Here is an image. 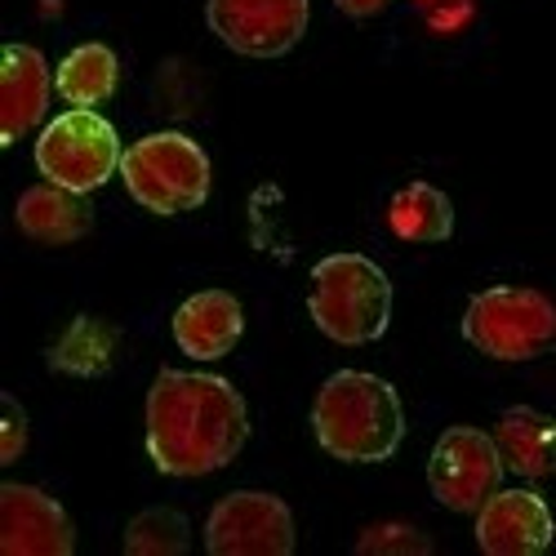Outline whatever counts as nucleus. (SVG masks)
I'll return each mask as SVG.
<instances>
[{"label":"nucleus","mask_w":556,"mask_h":556,"mask_svg":"<svg viewBox=\"0 0 556 556\" xmlns=\"http://www.w3.org/2000/svg\"><path fill=\"white\" fill-rule=\"evenodd\" d=\"M23 445H27V414H23V405L5 392L0 396V463H10L23 454Z\"/></svg>","instance_id":"21"},{"label":"nucleus","mask_w":556,"mask_h":556,"mask_svg":"<svg viewBox=\"0 0 556 556\" xmlns=\"http://www.w3.org/2000/svg\"><path fill=\"white\" fill-rule=\"evenodd\" d=\"M503 458L494 432L481 428H445L432 458H428V485L432 498L450 513H477V507L498 490Z\"/></svg>","instance_id":"8"},{"label":"nucleus","mask_w":556,"mask_h":556,"mask_svg":"<svg viewBox=\"0 0 556 556\" xmlns=\"http://www.w3.org/2000/svg\"><path fill=\"white\" fill-rule=\"evenodd\" d=\"M205 547L214 556H290L294 552L290 503L263 490H237L218 498L205 521Z\"/></svg>","instance_id":"7"},{"label":"nucleus","mask_w":556,"mask_h":556,"mask_svg":"<svg viewBox=\"0 0 556 556\" xmlns=\"http://www.w3.org/2000/svg\"><path fill=\"white\" fill-rule=\"evenodd\" d=\"M116 85H121V63L99 40L76 45L54 72V89H59V99L67 108H89L94 112L99 103H108L116 94Z\"/></svg>","instance_id":"16"},{"label":"nucleus","mask_w":556,"mask_h":556,"mask_svg":"<svg viewBox=\"0 0 556 556\" xmlns=\"http://www.w3.org/2000/svg\"><path fill=\"white\" fill-rule=\"evenodd\" d=\"M312 432L320 450L343 463H383L405 441V409L388 379L365 369H339L316 392Z\"/></svg>","instance_id":"2"},{"label":"nucleus","mask_w":556,"mask_h":556,"mask_svg":"<svg viewBox=\"0 0 556 556\" xmlns=\"http://www.w3.org/2000/svg\"><path fill=\"white\" fill-rule=\"evenodd\" d=\"M54 76L31 45H5L0 59V143H18L50 108Z\"/></svg>","instance_id":"12"},{"label":"nucleus","mask_w":556,"mask_h":556,"mask_svg":"<svg viewBox=\"0 0 556 556\" xmlns=\"http://www.w3.org/2000/svg\"><path fill=\"white\" fill-rule=\"evenodd\" d=\"M388 227L392 237L409 245H437V241H450L454 231V205L432 182H405L388 205Z\"/></svg>","instance_id":"17"},{"label":"nucleus","mask_w":556,"mask_h":556,"mask_svg":"<svg viewBox=\"0 0 556 556\" xmlns=\"http://www.w3.org/2000/svg\"><path fill=\"white\" fill-rule=\"evenodd\" d=\"M361 552H428L432 539L414 526H401V521H388V526H375L356 539Z\"/></svg>","instance_id":"20"},{"label":"nucleus","mask_w":556,"mask_h":556,"mask_svg":"<svg viewBox=\"0 0 556 556\" xmlns=\"http://www.w3.org/2000/svg\"><path fill=\"white\" fill-rule=\"evenodd\" d=\"M76 530L63 503L36 485H0V552L5 556H72Z\"/></svg>","instance_id":"10"},{"label":"nucleus","mask_w":556,"mask_h":556,"mask_svg":"<svg viewBox=\"0 0 556 556\" xmlns=\"http://www.w3.org/2000/svg\"><path fill=\"white\" fill-rule=\"evenodd\" d=\"M245 334V312L237 294L227 290H201L174 312V343L192 361H218Z\"/></svg>","instance_id":"13"},{"label":"nucleus","mask_w":556,"mask_h":556,"mask_svg":"<svg viewBox=\"0 0 556 556\" xmlns=\"http://www.w3.org/2000/svg\"><path fill=\"white\" fill-rule=\"evenodd\" d=\"M121 178L129 197L152 214H188L210 197V156L197 138L161 129L125 148Z\"/></svg>","instance_id":"4"},{"label":"nucleus","mask_w":556,"mask_h":556,"mask_svg":"<svg viewBox=\"0 0 556 556\" xmlns=\"http://www.w3.org/2000/svg\"><path fill=\"white\" fill-rule=\"evenodd\" d=\"M494 445L507 472L521 481H543L556 472V419L530 405H513L498 414L494 424Z\"/></svg>","instance_id":"14"},{"label":"nucleus","mask_w":556,"mask_h":556,"mask_svg":"<svg viewBox=\"0 0 556 556\" xmlns=\"http://www.w3.org/2000/svg\"><path fill=\"white\" fill-rule=\"evenodd\" d=\"M112 352H116V330L103 326V320H94V316H80L76 326L54 343L50 365L63 369V375L89 379V375H103V369L112 365Z\"/></svg>","instance_id":"18"},{"label":"nucleus","mask_w":556,"mask_h":556,"mask_svg":"<svg viewBox=\"0 0 556 556\" xmlns=\"http://www.w3.org/2000/svg\"><path fill=\"white\" fill-rule=\"evenodd\" d=\"M307 312L316 330L343 348L375 343L392 320V281L365 254H330L312 267Z\"/></svg>","instance_id":"3"},{"label":"nucleus","mask_w":556,"mask_h":556,"mask_svg":"<svg viewBox=\"0 0 556 556\" xmlns=\"http://www.w3.org/2000/svg\"><path fill=\"white\" fill-rule=\"evenodd\" d=\"M188 547H192V526L174 507H148L125 530L129 556H182Z\"/></svg>","instance_id":"19"},{"label":"nucleus","mask_w":556,"mask_h":556,"mask_svg":"<svg viewBox=\"0 0 556 556\" xmlns=\"http://www.w3.org/2000/svg\"><path fill=\"white\" fill-rule=\"evenodd\" d=\"M250 441L245 396L218 375L161 369L148 392V454L165 477H210Z\"/></svg>","instance_id":"1"},{"label":"nucleus","mask_w":556,"mask_h":556,"mask_svg":"<svg viewBox=\"0 0 556 556\" xmlns=\"http://www.w3.org/2000/svg\"><path fill=\"white\" fill-rule=\"evenodd\" d=\"M552 534V507L534 490H494L477 507V543L485 556H534Z\"/></svg>","instance_id":"11"},{"label":"nucleus","mask_w":556,"mask_h":556,"mask_svg":"<svg viewBox=\"0 0 556 556\" xmlns=\"http://www.w3.org/2000/svg\"><path fill=\"white\" fill-rule=\"evenodd\" d=\"M307 0H205L210 31L245 59H281L307 31Z\"/></svg>","instance_id":"9"},{"label":"nucleus","mask_w":556,"mask_h":556,"mask_svg":"<svg viewBox=\"0 0 556 556\" xmlns=\"http://www.w3.org/2000/svg\"><path fill=\"white\" fill-rule=\"evenodd\" d=\"M463 339L490 361H534L556 352V303L526 286L481 290L463 312Z\"/></svg>","instance_id":"5"},{"label":"nucleus","mask_w":556,"mask_h":556,"mask_svg":"<svg viewBox=\"0 0 556 556\" xmlns=\"http://www.w3.org/2000/svg\"><path fill=\"white\" fill-rule=\"evenodd\" d=\"M125 148L116 129L89 108H72L54 116L36 138V169L45 182H59L67 192H94L121 169Z\"/></svg>","instance_id":"6"},{"label":"nucleus","mask_w":556,"mask_h":556,"mask_svg":"<svg viewBox=\"0 0 556 556\" xmlns=\"http://www.w3.org/2000/svg\"><path fill=\"white\" fill-rule=\"evenodd\" d=\"M23 237H31L36 245H72L80 237H89L94 227V210H89L85 192H67L59 182H40L18 197L14 210Z\"/></svg>","instance_id":"15"},{"label":"nucleus","mask_w":556,"mask_h":556,"mask_svg":"<svg viewBox=\"0 0 556 556\" xmlns=\"http://www.w3.org/2000/svg\"><path fill=\"white\" fill-rule=\"evenodd\" d=\"M334 5L348 14V18H375V14H383L392 0H334Z\"/></svg>","instance_id":"22"}]
</instances>
